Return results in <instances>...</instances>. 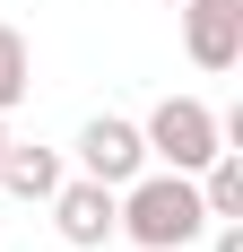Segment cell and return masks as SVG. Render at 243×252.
<instances>
[{"label": "cell", "mask_w": 243, "mask_h": 252, "mask_svg": "<svg viewBox=\"0 0 243 252\" xmlns=\"http://www.w3.org/2000/svg\"><path fill=\"white\" fill-rule=\"evenodd\" d=\"M52 235L70 252H104L113 244V209H122V191L113 183H96V174H61V191H52Z\"/></svg>", "instance_id": "obj_3"}, {"label": "cell", "mask_w": 243, "mask_h": 252, "mask_svg": "<svg viewBox=\"0 0 243 252\" xmlns=\"http://www.w3.org/2000/svg\"><path fill=\"white\" fill-rule=\"evenodd\" d=\"M191 183H200V209L209 218H243V148H217Z\"/></svg>", "instance_id": "obj_7"}, {"label": "cell", "mask_w": 243, "mask_h": 252, "mask_svg": "<svg viewBox=\"0 0 243 252\" xmlns=\"http://www.w3.org/2000/svg\"><path fill=\"white\" fill-rule=\"evenodd\" d=\"M26 96H35V44L18 26H0V113H18Z\"/></svg>", "instance_id": "obj_8"}, {"label": "cell", "mask_w": 243, "mask_h": 252, "mask_svg": "<svg viewBox=\"0 0 243 252\" xmlns=\"http://www.w3.org/2000/svg\"><path fill=\"white\" fill-rule=\"evenodd\" d=\"M0 148H9V113H0Z\"/></svg>", "instance_id": "obj_10"}, {"label": "cell", "mask_w": 243, "mask_h": 252, "mask_svg": "<svg viewBox=\"0 0 243 252\" xmlns=\"http://www.w3.org/2000/svg\"><path fill=\"white\" fill-rule=\"evenodd\" d=\"M61 174H70V165H61V148H26V139H9V148H0V191H9V200H52V191H61Z\"/></svg>", "instance_id": "obj_6"}, {"label": "cell", "mask_w": 243, "mask_h": 252, "mask_svg": "<svg viewBox=\"0 0 243 252\" xmlns=\"http://www.w3.org/2000/svg\"><path fill=\"white\" fill-rule=\"evenodd\" d=\"M182 52H191V70L226 78L243 61V0H182Z\"/></svg>", "instance_id": "obj_4"}, {"label": "cell", "mask_w": 243, "mask_h": 252, "mask_svg": "<svg viewBox=\"0 0 243 252\" xmlns=\"http://www.w3.org/2000/svg\"><path fill=\"white\" fill-rule=\"evenodd\" d=\"M139 139H148V165L200 174V165L226 148V122H217V113H209L200 96H165V104H156V113L139 122Z\"/></svg>", "instance_id": "obj_2"}, {"label": "cell", "mask_w": 243, "mask_h": 252, "mask_svg": "<svg viewBox=\"0 0 243 252\" xmlns=\"http://www.w3.org/2000/svg\"><path fill=\"white\" fill-rule=\"evenodd\" d=\"M148 165V139H139V122H122V113H96V122L78 130V174H96V183H130Z\"/></svg>", "instance_id": "obj_5"}, {"label": "cell", "mask_w": 243, "mask_h": 252, "mask_svg": "<svg viewBox=\"0 0 243 252\" xmlns=\"http://www.w3.org/2000/svg\"><path fill=\"white\" fill-rule=\"evenodd\" d=\"M113 235L139 252H182L209 235V209H200V183L174 174V165H139L122 183V209H113Z\"/></svg>", "instance_id": "obj_1"}, {"label": "cell", "mask_w": 243, "mask_h": 252, "mask_svg": "<svg viewBox=\"0 0 243 252\" xmlns=\"http://www.w3.org/2000/svg\"><path fill=\"white\" fill-rule=\"evenodd\" d=\"M209 252H243V218H209Z\"/></svg>", "instance_id": "obj_9"}, {"label": "cell", "mask_w": 243, "mask_h": 252, "mask_svg": "<svg viewBox=\"0 0 243 252\" xmlns=\"http://www.w3.org/2000/svg\"><path fill=\"white\" fill-rule=\"evenodd\" d=\"M156 9H182V0H156Z\"/></svg>", "instance_id": "obj_11"}]
</instances>
